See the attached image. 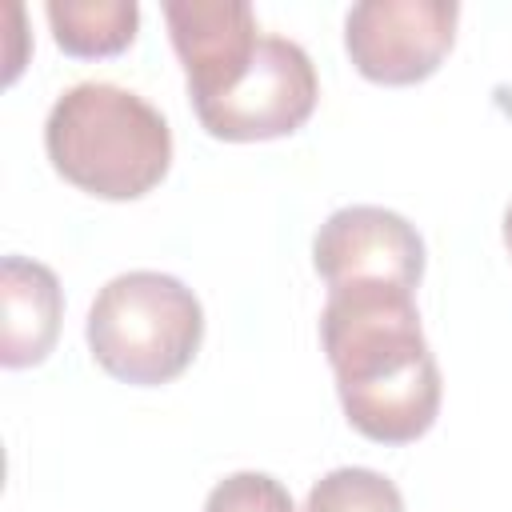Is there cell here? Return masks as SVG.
<instances>
[{
    "label": "cell",
    "mask_w": 512,
    "mask_h": 512,
    "mask_svg": "<svg viewBox=\"0 0 512 512\" xmlns=\"http://www.w3.org/2000/svg\"><path fill=\"white\" fill-rule=\"evenodd\" d=\"M320 348L348 424L376 444L420 440L440 412V368L420 328L416 292L396 284L328 288Z\"/></svg>",
    "instance_id": "1"
},
{
    "label": "cell",
    "mask_w": 512,
    "mask_h": 512,
    "mask_svg": "<svg viewBox=\"0 0 512 512\" xmlns=\"http://www.w3.org/2000/svg\"><path fill=\"white\" fill-rule=\"evenodd\" d=\"M44 148L52 168L80 192L140 200L168 176L172 128L144 96L84 80L56 96L44 120Z\"/></svg>",
    "instance_id": "2"
},
{
    "label": "cell",
    "mask_w": 512,
    "mask_h": 512,
    "mask_svg": "<svg viewBox=\"0 0 512 512\" xmlns=\"http://www.w3.org/2000/svg\"><path fill=\"white\" fill-rule=\"evenodd\" d=\"M92 360L136 388L176 380L204 340V308L196 292L152 268L112 276L84 320Z\"/></svg>",
    "instance_id": "3"
},
{
    "label": "cell",
    "mask_w": 512,
    "mask_h": 512,
    "mask_svg": "<svg viewBox=\"0 0 512 512\" xmlns=\"http://www.w3.org/2000/svg\"><path fill=\"white\" fill-rule=\"evenodd\" d=\"M320 96L316 68L296 40L260 36L248 72L212 100L192 104L196 120L208 136L248 144V140H276L304 128Z\"/></svg>",
    "instance_id": "4"
},
{
    "label": "cell",
    "mask_w": 512,
    "mask_h": 512,
    "mask_svg": "<svg viewBox=\"0 0 512 512\" xmlns=\"http://www.w3.org/2000/svg\"><path fill=\"white\" fill-rule=\"evenodd\" d=\"M456 20L452 0H360L344 16V48L372 84H420L452 52Z\"/></svg>",
    "instance_id": "5"
},
{
    "label": "cell",
    "mask_w": 512,
    "mask_h": 512,
    "mask_svg": "<svg viewBox=\"0 0 512 512\" xmlns=\"http://www.w3.org/2000/svg\"><path fill=\"white\" fill-rule=\"evenodd\" d=\"M312 268L328 288L396 284L416 292L424 276V240L392 208L348 204L320 224L312 240Z\"/></svg>",
    "instance_id": "6"
},
{
    "label": "cell",
    "mask_w": 512,
    "mask_h": 512,
    "mask_svg": "<svg viewBox=\"0 0 512 512\" xmlns=\"http://www.w3.org/2000/svg\"><path fill=\"white\" fill-rule=\"evenodd\" d=\"M172 48L184 64L188 100H212L232 88L256 56V12L244 0H168Z\"/></svg>",
    "instance_id": "7"
},
{
    "label": "cell",
    "mask_w": 512,
    "mask_h": 512,
    "mask_svg": "<svg viewBox=\"0 0 512 512\" xmlns=\"http://www.w3.org/2000/svg\"><path fill=\"white\" fill-rule=\"evenodd\" d=\"M64 292L48 264L28 256L0 260V364L32 368L48 360L60 336Z\"/></svg>",
    "instance_id": "8"
},
{
    "label": "cell",
    "mask_w": 512,
    "mask_h": 512,
    "mask_svg": "<svg viewBox=\"0 0 512 512\" xmlns=\"http://www.w3.org/2000/svg\"><path fill=\"white\" fill-rule=\"evenodd\" d=\"M44 16L52 24L56 44L80 60L124 52L140 28L136 0H48Z\"/></svg>",
    "instance_id": "9"
},
{
    "label": "cell",
    "mask_w": 512,
    "mask_h": 512,
    "mask_svg": "<svg viewBox=\"0 0 512 512\" xmlns=\"http://www.w3.org/2000/svg\"><path fill=\"white\" fill-rule=\"evenodd\" d=\"M304 512H404V496L384 472L332 468L312 484Z\"/></svg>",
    "instance_id": "10"
},
{
    "label": "cell",
    "mask_w": 512,
    "mask_h": 512,
    "mask_svg": "<svg viewBox=\"0 0 512 512\" xmlns=\"http://www.w3.org/2000/svg\"><path fill=\"white\" fill-rule=\"evenodd\" d=\"M204 512H296L288 488L268 472H232L224 476L208 500Z\"/></svg>",
    "instance_id": "11"
},
{
    "label": "cell",
    "mask_w": 512,
    "mask_h": 512,
    "mask_svg": "<svg viewBox=\"0 0 512 512\" xmlns=\"http://www.w3.org/2000/svg\"><path fill=\"white\" fill-rule=\"evenodd\" d=\"M504 244H508V252H512V200H508V208H504Z\"/></svg>",
    "instance_id": "12"
}]
</instances>
